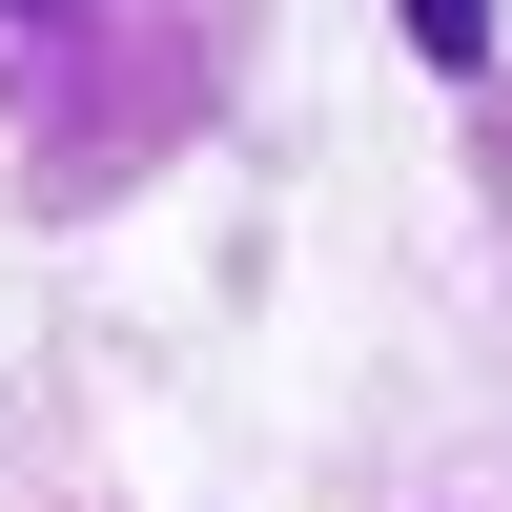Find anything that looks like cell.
Listing matches in <instances>:
<instances>
[{"instance_id": "cell-2", "label": "cell", "mask_w": 512, "mask_h": 512, "mask_svg": "<svg viewBox=\"0 0 512 512\" xmlns=\"http://www.w3.org/2000/svg\"><path fill=\"white\" fill-rule=\"evenodd\" d=\"M62 21H123V0H0V62H41Z\"/></svg>"}, {"instance_id": "cell-1", "label": "cell", "mask_w": 512, "mask_h": 512, "mask_svg": "<svg viewBox=\"0 0 512 512\" xmlns=\"http://www.w3.org/2000/svg\"><path fill=\"white\" fill-rule=\"evenodd\" d=\"M390 21H410V41H431V62H451V82H472V62H492V0H390Z\"/></svg>"}]
</instances>
